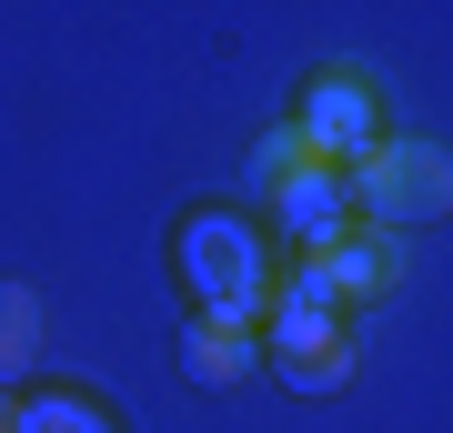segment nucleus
<instances>
[{
	"instance_id": "11",
	"label": "nucleus",
	"mask_w": 453,
	"mask_h": 433,
	"mask_svg": "<svg viewBox=\"0 0 453 433\" xmlns=\"http://www.w3.org/2000/svg\"><path fill=\"white\" fill-rule=\"evenodd\" d=\"M273 383H282V393H312V403L342 393V383H353V343H342V353H312V363H282Z\"/></svg>"
},
{
	"instance_id": "1",
	"label": "nucleus",
	"mask_w": 453,
	"mask_h": 433,
	"mask_svg": "<svg viewBox=\"0 0 453 433\" xmlns=\"http://www.w3.org/2000/svg\"><path fill=\"white\" fill-rule=\"evenodd\" d=\"M181 292H192V322H222V333H262L273 313V242L242 212H181L172 232Z\"/></svg>"
},
{
	"instance_id": "10",
	"label": "nucleus",
	"mask_w": 453,
	"mask_h": 433,
	"mask_svg": "<svg viewBox=\"0 0 453 433\" xmlns=\"http://www.w3.org/2000/svg\"><path fill=\"white\" fill-rule=\"evenodd\" d=\"M303 161H312V151H303V131H292V121H273V131L252 142V161H242V192H252V202H273L282 182L303 172Z\"/></svg>"
},
{
	"instance_id": "6",
	"label": "nucleus",
	"mask_w": 453,
	"mask_h": 433,
	"mask_svg": "<svg viewBox=\"0 0 453 433\" xmlns=\"http://www.w3.org/2000/svg\"><path fill=\"white\" fill-rule=\"evenodd\" d=\"M303 262H312V282H323L342 313H353V303H383V292H393V262H403V242H383V232H363V222H353L333 252H303Z\"/></svg>"
},
{
	"instance_id": "3",
	"label": "nucleus",
	"mask_w": 453,
	"mask_h": 433,
	"mask_svg": "<svg viewBox=\"0 0 453 433\" xmlns=\"http://www.w3.org/2000/svg\"><path fill=\"white\" fill-rule=\"evenodd\" d=\"M292 131H303V151H312V161L353 172V161L383 142V101H372V81H363V71H323V81L303 91V112H292Z\"/></svg>"
},
{
	"instance_id": "8",
	"label": "nucleus",
	"mask_w": 453,
	"mask_h": 433,
	"mask_svg": "<svg viewBox=\"0 0 453 433\" xmlns=\"http://www.w3.org/2000/svg\"><path fill=\"white\" fill-rule=\"evenodd\" d=\"M20 433H121L111 403L81 393V383H31L20 393Z\"/></svg>"
},
{
	"instance_id": "5",
	"label": "nucleus",
	"mask_w": 453,
	"mask_h": 433,
	"mask_svg": "<svg viewBox=\"0 0 453 433\" xmlns=\"http://www.w3.org/2000/svg\"><path fill=\"white\" fill-rule=\"evenodd\" d=\"M262 212L282 222V242H303V252H333V242L353 232V182H342L333 161H303V172H292Z\"/></svg>"
},
{
	"instance_id": "4",
	"label": "nucleus",
	"mask_w": 453,
	"mask_h": 433,
	"mask_svg": "<svg viewBox=\"0 0 453 433\" xmlns=\"http://www.w3.org/2000/svg\"><path fill=\"white\" fill-rule=\"evenodd\" d=\"M342 303L323 282H312V262L292 282H273V313H262V373H282V363H312V353H342Z\"/></svg>"
},
{
	"instance_id": "2",
	"label": "nucleus",
	"mask_w": 453,
	"mask_h": 433,
	"mask_svg": "<svg viewBox=\"0 0 453 433\" xmlns=\"http://www.w3.org/2000/svg\"><path fill=\"white\" fill-rule=\"evenodd\" d=\"M342 182H353V222L383 232V242H403L423 222H453V151L443 142H413V131L393 142V131H383Z\"/></svg>"
},
{
	"instance_id": "12",
	"label": "nucleus",
	"mask_w": 453,
	"mask_h": 433,
	"mask_svg": "<svg viewBox=\"0 0 453 433\" xmlns=\"http://www.w3.org/2000/svg\"><path fill=\"white\" fill-rule=\"evenodd\" d=\"M0 433H20V393H0Z\"/></svg>"
},
{
	"instance_id": "7",
	"label": "nucleus",
	"mask_w": 453,
	"mask_h": 433,
	"mask_svg": "<svg viewBox=\"0 0 453 433\" xmlns=\"http://www.w3.org/2000/svg\"><path fill=\"white\" fill-rule=\"evenodd\" d=\"M181 373L202 393H232L262 373V333H222V322H181Z\"/></svg>"
},
{
	"instance_id": "9",
	"label": "nucleus",
	"mask_w": 453,
	"mask_h": 433,
	"mask_svg": "<svg viewBox=\"0 0 453 433\" xmlns=\"http://www.w3.org/2000/svg\"><path fill=\"white\" fill-rule=\"evenodd\" d=\"M41 363V292L31 282H0V393H20Z\"/></svg>"
}]
</instances>
